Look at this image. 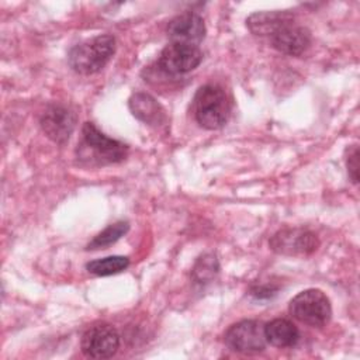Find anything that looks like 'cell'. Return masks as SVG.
Listing matches in <instances>:
<instances>
[{"instance_id":"obj_17","label":"cell","mask_w":360,"mask_h":360,"mask_svg":"<svg viewBox=\"0 0 360 360\" xmlns=\"http://www.w3.org/2000/svg\"><path fill=\"white\" fill-rule=\"evenodd\" d=\"M219 271V263L215 255L205 253L200 256L191 270V278L194 283L205 284L210 283Z\"/></svg>"},{"instance_id":"obj_10","label":"cell","mask_w":360,"mask_h":360,"mask_svg":"<svg viewBox=\"0 0 360 360\" xmlns=\"http://www.w3.org/2000/svg\"><path fill=\"white\" fill-rule=\"evenodd\" d=\"M269 41L276 51L288 56H300L311 45V32L307 27L297 24L294 18L277 28Z\"/></svg>"},{"instance_id":"obj_3","label":"cell","mask_w":360,"mask_h":360,"mask_svg":"<svg viewBox=\"0 0 360 360\" xmlns=\"http://www.w3.org/2000/svg\"><path fill=\"white\" fill-rule=\"evenodd\" d=\"M115 49L117 42L112 35H97L75 45L68 53V63L76 73L93 75L110 62Z\"/></svg>"},{"instance_id":"obj_13","label":"cell","mask_w":360,"mask_h":360,"mask_svg":"<svg viewBox=\"0 0 360 360\" xmlns=\"http://www.w3.org/2000/svg\"><path fill=\"white\" fill-rule=\"evenodd\" d=\"M128 105L134 117H136L145 124L159 125L166 120L165 110L150 94L135 93L131 96Z\"/></svg>"},{"instance_id":"obj_9","label":"cell","mask_w":360,"mask_h":360,"mask_svg":"<svg viewBox=\"0 0 360 360\" xmlns=\"http://www.w3.org/2000/svg\"><path fill=\"white\" fill-rule=\"evenodd\" d=\"M76 122V112L62 104L48 105L39 118V125L44 134L59 145H63L70 138Z\"/></svg>"},{"instance_id":"obj_14","label":"cell","mask_w":360,"mask_h":360,"mask_svg":"<svg viewBox=\"0 0 360 360\" xmlns=\"http://www.w3.org/2000/svg\"><path fill=\"white\" fill-rule=\"evenodd\" d=\"M264 335L267 343L276 347H292L300 340L298 328L288 319L276 318L264 325Z\"/></svg>"},{"instance_id":"obj_4","label":"cell","mask_w":360,"mask_h":360,"mask_svg":"<svg viewBox=\"0 0 360 360\" xmlns=\"http://www.w3.org/2000/svg\"><path fill=\"white\" fill-rule=\"evenodd\" d=\"M290 314L300 322L322 328L332 316V305L328 295L318 288H307L298 292L288 305Z\"/></svg>"},{"instance_id":"obj_18","label":"cell","mask_w":360,"mask_h":360,"mask_svg":"<svg viewBox=\"0 0 360 360\" xmlns=\"http://www.w3.org/2000/svg\"><path fill=\"white\" fill-rule=\"evenodd\" d=\"M346 167L349 177L353 184L359 183V148L357 145H352L347 149V156H346Z\"/></svg>"},{"instance_id":"obj_16","label":"cell","mask_w":360,"mask_h":360,"mask_svg":"<svg viewBox=\"0 0 360 360\" xmlns=\"http://www.w3.org/2000/svg\"><path fill=\"white\" fill-rule=\"evenodd\" d=\"M129 266V259L127 256H107L103 259L91 260L86 264V269L89 273L94 276H111L124 271Z\"/></svg>"},{"instance_id":"obj_1","label":"cell","mask_w":360,"mask_h":360,"mask_svg":"<svg viewBox=\"0 0 360 360\" xmlns=\"http://www.w3.org/2000/svg\"><path fill=\"white\" fill-rule=\"evenodd\" d=\"M76 153L90 166H105L122 162L128 155V145L107 136L93 122H86Z\"/></svg>"},{"instance_id":"obj_2","label":"cell","mask_w":360,"mask_h":360,"mask_svg":"<svg viewBox=\"0 0 360 360\" xmlns=\"http://www.w3.org/2000/svg\"><path fill=\"white\" fill-rule=\"evenodd\" d=\"M232 103L218 84L201 86L193 98V112L197 124L205 129L222 128L231 115Z\"/></svg>"},{"instance_id":"obj_5","label":"cell","mask_w":360,"mask_h":360,"mask_svg":"<svg viewBox=\"0 0 360 360\" xmlns=\"http://www.w3.org/2000/svg\"><path fill=\"white\" fill-rule=\"evenodd\" d=\"M225 345L242 354H255L266 349L264 325L256 319H243L231 325L224 333Z\"/></svg>"},{"instance_id":"obj_15","label":"cell","mask_w":360,"mask_h":360,"mask_svg":"<svg viewBox=\"0 0 360 360\" xmlns=\"http://www.w3.org/2000/svg\"><path fill=\"white\" fill-rule=\"evenodd\" d=\"M129 229V224L127 221H117L107 228H104L101 232H98L86 246L87 250H97V249H105L110 245L115 243L118 239H121Z\"/></svg>"},{"instance_id":"obj_6","label":"cell","mask_w":360,"mask_h":360,"mask_svg":"<svg viewBox=\"0 0 360 360\" xmlns=\"http://www.w3.org/2000/svg\"><path fill=\"white\" fill-rule=\"evenodd\" d=\"M269 246L283 256H308L318 249L319 239L307 228H283L270 238Z\"/></svg>"},{"instance_id":"obj_7","label":"cell","mask_w":360,"mask_h":360,"mask_svg":"<svg viewBox=\"0 0 360 360\" xmlns=\"http://www.w3.org/2000/svg\"><path fill=\"white\" fill-rule=\"evenodd\" d=\"M201 60L202 52L198 46L170 42L162 49L158 58V66L166 75L179 76L194 70Z\"/></svg>"},{"instance_id":"obj_12","label":"cell","mask_w":360,"mask_h":360,"mask_svg":"<svg viewBox=\"0 0 360 360\" xmlns=\"http://www.w3.org/2000/svg\"><path fill=\"white\" fill-rule=\"evenodd\" d=\"M294 20V15L288 11H259L246 18V25L253 35L270 37L283 24Z\"/></svg>"},{"instance_id":"obj_19","label":"cell","mask_w":360,"mask_h":360,"mask_svg":"<svg viewBox=\"0 0 360 360\" xmlns=\"http://www.w3.org/2000/svg\"><path fill=\"white\" fill-rule=\"evenodd\" d=\"M276 291H277L276 287H273L271 284L270 285L267 284V285H256V287H253L250 290V294L253 297H256L257 300H263V298H271L276 294Z\"/></svg>"},{"instance_id":"obj_11","label":"cell","mask_w":360,"mask_h":360,"mask_svg":"<svg viewBox=\"0 0 360 360\" xmlns=\"http://www.w3.org/2000/svg\"><path fill=\"white\" fill-rule=\"evenodd\" d=\"M170 42L195 45L205 38V24L201 15L194 11H186L172 18L166 28Z\"/></svg>"},{"instance_id":"obj_8","label":"cell","mask_w":360,"mask_h":360,"mask_svg":"<svg viewBox=\"0 0 360 360\" xmlns=\"http://www.w3.org/2000/svg\"><path fill=\"white\" fill-rule=\"evenodd\" d=\"M80 347L87 357L110 359L120 347V335L110 323H96L83 333Z\"/></svg>"}]
</instances>
